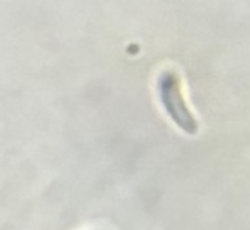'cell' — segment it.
I'll list each match as a JSON object with an SVG mask.
<instances>
[{"label": "cell", "mask_w": 250, "mask_h": 230, "mask_svg": "<svg viewBox=\"0 0 250 230\" xmlns=\"http://www.w3.org/2000/svg\"><path fill=\"white\" fill-rule=\"evenodd\" d=\"M159 101L169 119L186 134L196 135L199 124L190 111L181 91L180 76L174 71H164L156 82Z\"/></svg>", "instance_id": "cell-1"}]
</instances>
